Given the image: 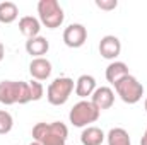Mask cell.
Masks as SVG:
<instances>
[{
    "label": "cell",
    "mask_w": 147,
    "mask_h": 145,
    "mask_svg": "<svg viewBox=\"0 0 147 145\" xmlns=\"http://www.w3.org/2000/svg\"><path fill=\"white\" fill-rule=\"evenodd\" d=\"M33 138L41 145H65L69 138V128L62 121H41L33 126Z\"/></svg>",
    "instance_id": "6da1fadb"
},
{
    "label": "cell",
    "mask_w": 147,
    "mask_h": 145,
    "mask_svg": "<svg viewBox=\"0 0 147 145\" xmlns=\"http://www.w3.org/2000/svg\"><path fill=\"white\" fill-rule=\"evenodd\" d=\"M0 103L5 104V106L31 103L29 82H24V80H2L0 82Z\"/></svg>",
    "instance_id": "7a4b0ae2"
},
{
    "label": "cell",
    "mask_w": 147,
    "mask_h": 145,
    "mask_svg": "<svg viewBox=\"0 0 147 145\" xmlns=\"http://www.w3.org/2000/svg\"><path fill=\"white\" fill-rule=\"evenodd\" d=\"M99 114H101V111L91 101L82 99L77 104H74V108L69 113V119H70V123L74 126L86 128V126H91V123H96L99 119Z\"/></svg>",
    "instance_id": "3957f363"
},
{
    "label": "cell",
    "mask_w": 147,
    "mask_h": 145,
    "mask_svg": "<svg viewBox=\"0 0 147 145\" xmlns=\"http://www.w3.org/2000/svg\"><path fill=\"white\" fill-rule=\"evenodd\" d=\"M38 14H39V22L46 26L48 29H57L63 24L65 14L63 9L57 0H39L38 2Z\"/></svg>",
    "instance_id": "277c9868"
},
{
    "label": "cell",
    "mask_w": 147,
    "mask_h": 145,
    "mask_svg": "<svg viewBox=\"0 0 147 145\" xmlns=\"http://www.w3.org/2000/svg\"><path fill=\"white\" fill-rule=\"evenodd\" d=\"M74 89H75L74 79H70V77H57L53 82H50V85L46 89V99L53 106H63L69 101Z\"/></svg>",
    "instance_id": "5b68a950"
},
{
    "label": "cell",
    "mask_w": 147,
    "mask_h": 145,
    "mask_svg": "<svg viewBox=\"0 0 147 145\" xmlns=\"http://www.w3.org/2000/svg\"><path fill=\"white\" fill-rule=\"evenodd\" d=\"M115 91L120 96V99L127 104H137L144 96V85L130 73L115 84Z\"/></svg>",
    "instance_id": "8992f818"
},
{
    "label": "cell",
    "mask_w": 147,
    "mask_h": 145,
    "mask_svg": "<svg viewBox=\"0 0 147 145\" xmlns=\"http://www.w3.org/2000/svg\"><path fill=\"white\" fill-rule=\"evenodd\" d=\"M86 41H87V29L82 24L74 22V24L65 28V31H63V43L69 48H80V46H84Z\"/></svg>",
    "instance_id": "52a82bcc"
},
{
    "label": "cell",
    "mask_w": 147,
    "mask_h": 145,
    "mask_svg": "<svg viewBox=\"0 0 147 145\" xmlns=\"http://www.w3.org/2000/svg\"><path fill=\"white\" fill-rule=\"evenodd\" d=\"M121 53V43L120 39L113 34H106L99 41V55L106 60H116Z\"/></svg>",
    "instance_id": "ba28073f"
},
{
    "label": "cell",
    "mask_w": 147,
    "mask_h": 145,
    "mask_svg": "<svg viewBox=\"0 0 147 145\" xmlns=\"http://www.w3.org/2000/svg\"><path fill=\"white\" fill-rule=\"evenodd\" d=\"M51 70H53L51 62H50L48 58H45V56H41V58H33L31 63H29V73H31V77H33L34 80H38V82H43V80L50 79Z\"/></svg>",
    "instance_id": "9c48e42d"
},
{
    "label": "cell",
    "mask_w": 147,
    "mask_h": 145,
    "mask_svg": "<svg viewBox=\"0 0 147 145\" xmlns=\"http://www.w3.org/2000/svg\"><path fill=\"white\" fill-rule=\"evenodd\" d=\"M91 103L99 109V111H105V109H110L115 104V92L113 89L103 85V87H98L94 91V94L91 96Z\"/></svg>",
    "instance_id": "30bf717a"
},
{
    "label": "cell",
    "mask_w": 147,
    "mask_h": 145,
    "mask_svg": "<svg viewBox=\"0 0 147 145\" xmlns=\"http://www.w3.org/2000/svg\"><path fill=\"white\" fill-rule=\"evenodd\" d=\"M96 89H98V85H96V79H94L92 75L84 73V75H80V77L75 80V94H77L80 99H86V97L92 96Z\"/></svg>",
    "instance_id": "8fae6325"
},
{
    "label": "cell",
    "mask_w": 147,
    "mask_h": 145,
    "mask_svg": "<svg viewBox=\"0 0 147 145\" xmlns=\"http://www.w3.org/2000/svg\"><path fill=\"white\" fill-rule=\"evenodd\" d=\"M50 50V43L48 39L43 36H36L31 38L26 41V51L33 56V58H41L43 55H46Z\"/></svg>",
    "instance_id": "7c38bea8"
},
{
    "label": "cell",
    "mask_w": 147,
    "mask_h": 145,
    "mask_svg": "<svg viewBox=\"0 0 147 145\" xmlns=\"http://www.w3.org/2000/svg\"><path fill=\"white\" fill-rule=\"evenodd\" d=\"M19 31L28 39L36 38L39 36V31H41V22H39V19L33 17V15H24L19 21Z\"/></svg>",
    "instance_id": "4fadbf2b"
},
{
    "label": "cell",
    "mask_w": 147,
    "mask_h": 145,
    "mask_svg": "<svg viewBox=\"0 0 147 145\" xmlns=\"http://www.w3.org/2000/svg\"><path fill=\"white\" fill-rule=\"evenodd\" d=\"M105 132L98 126H86L80 133L82 145H103L105 142Z\"/></svg>",
    "instance_id": "5bb4252c"
},
{
    "label": "cell",
    "mask_w": 147,
    "mask_h": 145,
    "mask_svg": "<svg viewBox=\"0 0 147 145\" xmlns=\"http://www.w3.org/2000/svg\"><path fill=\"white\" fill-rule=\"evenodd\" d=\"M128 75V65L125 62H111L110 65L106 67V80L110 84H116L118 80H121L123 77Z\"/></svg>",
    "instance_id": "9a60e30c"
},
{
    "label": "cell",
    "mask_w": 147,
    "mask_h": 145,
    "mask_svg": "<svg viewBox=\"0 0 147 145\" xmlns=\"http://www.w3.org/2000/svg\"><path fill=\"white\" fill-rule=\"evenodd\" d=\"M106 138H108V145H132L128 132L125 128H120V126L111 128L106 135Z\"/></svg>",
    "instance_id": "2e32d148"
},
{
    "label": "cell",
    "mask_w": 147,
    "mask_h": 145,
    "mask_svg": "<svg viewBox=\"0 0 147 145\" xmlns=\"http://www.w3.org/2000/svg\"><path fill=\"white\" fill-rule=\"evenodd\" d=\"M19 9L14 2H0V22L10 24L17 19Z\"/></svg>",
    "instance_id": "e0dca14e"
},
{
    "label": "cell",
    "mask_w": 147,
    "mask_h": 145,
    "mask_svg": "<svg viewBox=\"0 0 147 145\" xmlns=\"http://www.w3.org/2000/svg\"><path fill=\"white\" fill-rule=\"evenodd\" d=\"M14 126V118L9 111L0 109V135H7Z\"/></svg>",
    "instance_id": "ac0fdd59"
},
{
    "label": "cell",
    "mask_w": 147,
    "mask_h": 145,
    "mask_svg": "<svg viewBox=\"0 0 147 145\" xmlns=\"http://www.w3.org/2000/svg\"><path fill=\"white\" fill-rule=\"evenodd\" d=\"M29 91H31V101H39V99L43 97V94H45L43 84L38 82V80H34V79L29 82Z\"/></svg>",
    "instance_id": "d6986e66"
},
{
    "label": "cell",
    "mask_w": 147,
    "mask_h": 145,
    "mask_svg": "<svg viewBox=\"0 0 147 145\" xmlns=\"http://www.w3.org/2000/svg\"><path fill=\"white\" fill-rule=\"evenodd\" d=\"M96 7H99L101 10H115L118 7L116 0H96Z\"/></svg>",
    "instance_id": "ffe728a7"
},
{
    "label": "cell",
    "mask_w": 147,
    "mask_h": 145,
    "mask_svg": "<svg viewBox=\"0 0 147 145\" xmlns=\"http://www.w3.org/2000/svg\"><path fill=\"white\" fill-rule=\"evenodd\" d=\"M3 56H5V46H3V43L0 41V62L3 60Z\"/></svg>",
    "instance_id": "44dd1931"
},
{
    "label": "cell",
    "mask_w": 147,
    "mask_h": 145,
    "mask_svg": "<svg viewBox=\"0 0 147 145\" xmlns=\"http://www.w3.org/2000/svg\"><path fill=\"white\" fill-rule=\"evenodd\" d=\"M140 145H147V128H146V133H144L142 140H140Z\"/></svg>",
    "instance_id": "7402d4cb"
},
{
    "label": "cell",
    "mask_w": 147,
    "mask_h": 145,
    "mask_svg": "<svg viewBox=\"0 0 147 145\" xmlns=\"http://www.w3.org/2000/svg\"><path fill=\"white\" fill-rule=\"evenodd\" d=\"M29 145H41V144H39V142H36V140H33V142H31Z\"/></svg>",
    "instance_id": "603a6c76"
},
{
    "label": "cell",
    "mask_w": 147,
    "mask_h": 145,
    "mask_svg": "<svg viewBox=\"0 0 147 145\" xmlns=\"http://www.w3.org/2000/svg\"><path fill=\"white\" fill-rule=\"evenodd\" d=\"M144 108H146V111H147V97H146V103H144Z\"/></svg>",
    "instance_id": "cb8c5ba5"
}]
</instances>
